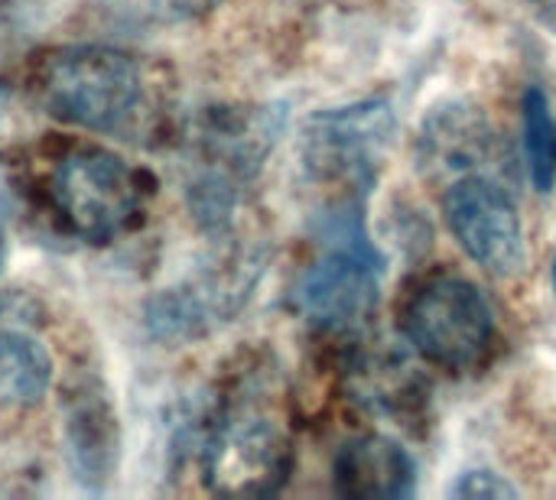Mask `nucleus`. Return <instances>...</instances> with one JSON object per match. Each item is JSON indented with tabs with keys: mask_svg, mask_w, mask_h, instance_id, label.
I'll use <instances>...</instances> for the list:
<instances>
[{
	"mask_svg": "<svg viewBox=\"0 0 556 500\" xmlns=\"http://www.w3.org/2000/svg\"><path fill=\"white\" fill-rule=\"evenodd\" d=\"M39 91L52 117L81 130L111 133L137 111L143 78L137 62L121 49L72 46L42 65Z\"/></svg>",
	"mask_w": 556,
	"mask_h": 500,
	"instance_id": "1",
	"label": "nucleus"
},
{
	"mask_svg": "<svg viewBox=\"0 0 556 500\" xmlns=\"http://www.w3.org/2000/svg\"><path fill=\"white\" fill-rule=\"evenodd\" d=\"M404 338L443 371H472L495 348V316L485 296L463 277L420 280L401 309Z\"/></svg>",
	"mask_w": 556,
	"mask_h": 500,
	"instance_id": "2",
	"label": "nucleus"
},
{
	"mask_svg": "<svg viewBox=\"0 0 556 500\" xmlns=\"http://www.w3.org/2000/svg\"><path fill=\"white\" fill-rule=\"evenodd\" d=\"M528 3H531L534 16L556 33V0H528Z\"/></svg>",
	"mask_w": 556,
	"mask_h": 500,
	"instance_id": "16",
	"label": "nucleus"
},
{
	"mask_svg": "<svg viewBox=\"0 0 556 500\" xmlns=\"http://www.w3.org/2000/svg\"><path fill=\"white\" fill-rule=\"evenodd\" d=\"M495 133L489 130L482 114L472 111H446L437 114L427 127H424V153L427 163L443 169V172H456V179L466 176H489L482 163L492 159L495 153Z\"/></svg>",
	"mask_w": 556,
	"mask_h": 500,
	"instance_id": "10",
	"label": "nucleus"
},
{
	"mask_svg": "<svg viewBox=\"0 0 556 500\" xmlns=\"http://www.w3.org/2000/svg\"><path fill=\"white\" fill-rule=\"evenodd\" d=\"M49 195L62 221L91 244L124 234L143 205L140 176L121 156L98 146L72 150L59 159Z\"/></svg>",
	"mask_w": 556,
	"mask_h": 500,
	"instance_id": "3",
	"label": "nucleus"
},
{
	"mask_svg": "<svg viewBox=\"0 0 556 500\" xmlns=\"http://www.w3.org/2000/svg\"><path fill=\"white\" fill-rule=\"evenodd\" d=\"M261 277V264L254 257H235L179 290L163 293L150 309V325L163 338H192L202 335L225 319H231L241 303L251 296V286Z\"/></svg>",
	"mask_w": 556,
	"mask_h": 500,
	"instance_id": "8",
	"label": "nucleus"
},
{
	"mask_svg": "<svg viewBox=\"0 0 556 500\" xmlns=\"http://www.w3.org/2000/svg\"><path fill=\"white\" fill-rule=\"evenodd\" d=\"M378 254L365 241L358 218L339 215V247L316 260L296 283V309L326 332L362 329L378 306Z\"/></svg>",
	"mask_w": 556,
	"mask_h": 500,
	"instance_id": "4",
	"label": "nucleus"
},
{
	"mask_svg": "<svg viewBox=\"0 0 556 500\" xmlns=\"http://www.w3.org/2000/svg\"><path fill=\"white\" fill-rule=\"evenodd\" d=\"M443 215L459 247L492 277L511 280L525 270V231L511 195L492 176L456 179Z\"/></svg>",
	"mask_w": 556,
	"mask_h": 500,
	"instance_id": "6",
	"label": "nucleus"
},
{
	"mask_svg": "<svg viewBox=\"0 0 556 500\" xmlns=\"http://www.w3.org/2000/svg\"><path fill=\"white\" fill-rule=\"evenodd\" d=\"M332 478L342 498L381 500L410 498L417 475L410 456L397 443L384 436H362L339 452Z\"/></svg>",
	"mask_w": 556,
	"mask_h": 500,
	"instance_id": "9",
	"label": "nucleus"
},
{
	"mask_svg": "<svg viewBox=\"0 0 556 500\" xmlns=\"http://www.w3.org/2000/svg\"><path fill=\"white\" fill-rule=\"evenodd\" d=\"M551 280H554V293H556V254H554V270H551Z\"/></svg>",
	"mask_w": 556,
	"mask_h": 500,
	"instance_id": "17",
	"label": "nucleus"
},
{
	"mask_svg": "<svg viewBox=\"0 0 556 500\" xmlns=\"http://www.w3.org/2000/svg\"><path fill=\"white\" fill-rule=\"evenodd\" d=\"M290 443L261 410L228 413L205 446V478L222 495H270L287 482Z\"/></svg>",
	"mask_w": 556,
	"mask_h": 500,
	"instance_id": "7",
	"label": "nucleus"
},
{
	"mask_svg": "<svg viewBox=\"0 0 556 500\" xmlns=\"http://www.w3.org/2000/svg\"><path fill=\"white\" fill-rule=\"evenodd\" d=\"M456 498H518V491L502 478V475H495V472H489V469H482V472H469V475H463V482L456 485V491H453Z\"/></svg>",
	"mask_w": 556,
	"mask_h": 500,
	"instance_id": "14",
	"label": "nucleus"
},
{
	"mask_svg": "<svg viewBox=\"0 0 556 500\" xmlns=\"http://www.w3.org/2000/svg\"><path fill=\"white\" fill-rule=\"evenodd\" d=\"M156 10L169 20H199L212 13L222 0H153Z\"/></svg>",
	"mask_w": 556,
	"mask_h": 500,
	"instance_id": "15",
	"label": "nucleus"
},
{
	"mask_svg": "<svg viewBox=\"0 0 556 500\" xmlns=\"http://www.w3.org/2000/svg\"><path fill=\"white\" fill-rule=\"evenodd\" d=\"M42 309L29 293L20 290H0V332L10 329H39Z\"/></svg>",
	"mask_w": 556,
	"mask_h": 500,
	"instance_id": "13",
	"label": "nucleus"
},
{
	"mask_svg": "<svg viewBox=\"0 0 556 500\" xmlns=\"http://www.w3.org/2000/svg\"><path fill=\"white\" fill-rule=\"evenodd\" d=\"M52 381V358L36 338V329L0 332V407H36Z\"/></svg>",
	"mask_w": 556,
	"mask_h": 500,
	"instance_id": "11",
	"label": "nucleus"
},
{
	"mask_svg": "<svg viewBox=\"0 0 556 500\" xmlns=\"http://www.w3.org/2000/svg\"><path fill=\"white\" fill-rule=\"evenodd\" d=\"M525 159L538 192H551L556 182V124L551 101L541 88L525 91Z\"/></svg>",
	"mask_w": 556,
	"mask_h": 500,
	"instance_id": "12",
	"label": "nucleus"
},
{
	"mask_svg": "<svg viewBox=\"0 0 556 500\" xmlns=\"http://www.w3.org/2000/svg\"><path fill=\"white\" fill-rule=\"evenodd\" d=\"M391 130L394 114L384 101L323 111L306 124L303 133L306 163L319 179L339 182L349 192H365L391 143Z\"/></svg>",
	"mask_w": 556,
	"mask_h": 500,
	"instance_id": "5",
	"label": "nucleus"
}]
</instances>
